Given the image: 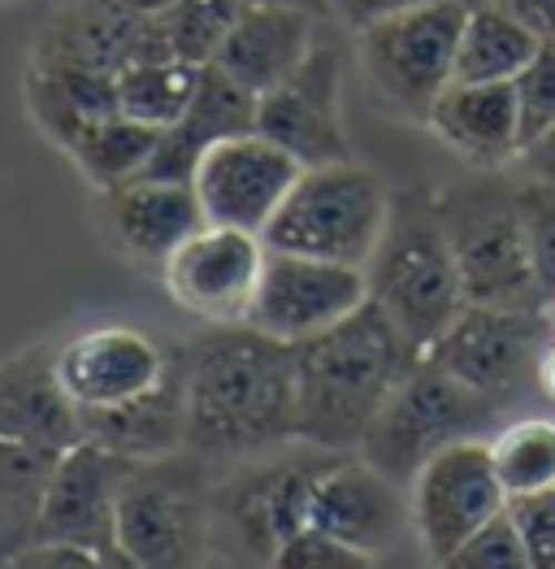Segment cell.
I'll return each instance as SVG.
<instances>
[{"instance_id":"6da1fadb","label":"cell","mask_w":555,"mask_h":569,"mask_svg":"<svg viewBox=\"0 0 555 569\" xmlns=\"http://www.w3.org/2000/svg\"><path fill=\"white\" fill-rule=\"evenodd\" d=\"M300 443L295 343L256 327H209L186 343V448L248 461Z\"/></svg>"},{"instance_id":"7a4b0ae2","label":"cell","mask_w":555,"mask_h":569,"mask_svg":"<svg viewBox=\"0 0 555 569\" xmlns=\"http://www.w3.org/2000/svg\"><path fill=\"white\" fill-rule=\"evenodd\" d=\"M416 361L421 352L373 300L347 322L295 343L300 443L322 452H356Z\"/></svg>"},{"instance_id":"3957f363","label":"cell","mask_w":555,"mask_h":569,"mask_svg":"<svg viewBox=\"0 0 555 569\" xmlns=\"http://www.w3.org/2000/svg\"><path fill=\"white\" fill-rule=\"evenodd\" d=\"M365 274H370V300L404 331V339L421 357L443 339V331L468 305L456 252L447 243L430 191L395 196L386 236L365 266Z\"/></svg>"},{"instance_id":"277c9868","label":"cell","mask_w":555,"mask_h":569,"mask_svg":"<svg viewBox=\"0 0 555 569\" xmlns=\"http://www.w3.org/2000/svg\"><path fill=\"white\" fill-rule=\"evenodd\" d=\"M447 243L461 266L468 305L495 309H547L534 243L521 209V183L482 170L464 183L434 191Z\"/></svg>"},{"instance_id":"5b68a950","label":"cell","mask_w":555,"mask_h":569,"mask_svg":"<svg viewBox=\"0 0 555 569\" xmlns=\"http://www.w3.org/2000/svg\"><path fill=\"white\" fill-rule=\"evenodd\" d=\"M213 461L174 452L135 461L118 491L113 548L139 569H209L213 557Z\"/></svg>"},{"instance_id":"8992f818","label":"cell","mask_w":555,"mask_h":569,"mask_svg":"<svg viewBox=\"0 0 555 569\" xmlns=\"http://www.w3.org/2000/svg\"><path fill=\"white\" fill-rule=\"evenodd\" d=\"M322 457V448L286 443L213 478V557L231 569L274 566L278 548L309 526V487Z\"/></svg>"},{"instance_id":"52a82bcc","label":"cell","mask_w":555,"mask_h":569,"mask_svg":"<svg viewBox=\"0 0 555 569\" xmlns=\"http://www.w3.org/2000/svg\"><path fill=\"white\" fill-rule=\"evenodd\" d=\"M391 204L395 191L382 183V174L352 157L309 166L274 213L265 243L278 252L322 257L365 270L386 236Z\"/></svg>"},{"instance_id":"ba28073f","label":"cell","mask_w":555,"mask_h":569,"mask_svg":"<svg viewBox=\"0 0 555 569\" xmlns=\"http://www.w3.org/2000/svg\"><path fill=\"white\" fill-rule=\"evenodd\" d=\"M504 422H508L504 409H495L491 400H482L477 391H468L447 370L421 357L413 375L386 400V409L377 413L356 452L391 482L413 487V478L430 457L464 439H491Z\"/></svg>"},{"instance_id":"9c48e42d","label":"cell","mask_w":555,"mask_h":569,"mask_svg":"<svg viewBox=\"0 0 555 569\" xmlns=\"http://www.w3.org/2000/svg\"><path fill=\"white\" fill-rule=\"evenodd\" d=\"M468 18L464 0H425L356 36V57L377 104L425 122L434 100L456 83V52Z\"/></svg>"},{"instance_id":"30bf717a","label":"cell","mask_w":555,"mask_h":569,"mask_svg":"<svg viewBox=\"0 0 555 569\" xmlns=\"http://www.w3.org/2000/svg\"><path fill=\"white\" fill-rule=\"evenodd\" d=\"M552 339L555 327L547 309L464 305V313L425 352V361H434L512 418L529 405V396H543L538 361Z\"/></svg>"},{"instance_id":"8fae6325","label":"cell","mask_w":555,"mask_h":569,"mask_svg":"<svg viewBox=\"0 0 555 569\" xmlns=\"http://www.w3.org/2000/svg\"><path fill=\"white\" fill-rule=\"evenodd\" d=\"M408 505H413L416 539L434 566L495 518H504L508 491L495 470L491 439H464L430 457L408 487Z\"/></svg>"},{"instance_id":"7c38bea8","label":"cell","mask_w":555,"mask_h":569,"mask_svg":"<svg viewBox=\"0 0 555 569\" xmlns=\"http://www.w3.org/2000/svg\"><path fill=\"white\" fill-rule=\"evenodd\" d=\"M265 261V236L204 222L161 266V287L183 313L204 327H243L256 305Z\"/></svg>"},{"instance_id":"4fadbf2b","label":"cell","mask_w":555,"mask_h":569,"mask_svg":"<svg viewBox=\"0 0 555 569\" xmlns=\"http://www.w3.org/2000/svg\"><path fill=\"white\" fill-rule=\"evenodd\" d=\"M179 361L183 348H170L152 331L127 322L92 327L57 343V379L83 418L143 400L174 375Z\"/></svg>"},{"instance_id":"5bb4252c","label":"cell","mask_w":555,"mask_h":569,"mask_svg":"<svg viewBox=\"0 0 555 569\" xmlns=\"http://www.w3.org/2000/svg\"><path fill=\"white\" fill-rule=\"evenodd\" d=\"M361 305H370V274L361 266L270 248L248 327L274 335L282 343H309L347 322Z\"/></svg>"},{"instance_id":"9a60e30c","label":"cell","mask_w":555,"mask_h":569,"mask_svg":"<svg viewBox=\"0 0 555 569\" xmlns=\"http://www.w3.org/2000/svg\"><path fill=\"white\" fill-rule=\"evenodd\" d=\"M300 174L304 166L286 148L265 140L261 131H239L200 157L191 188L213 227H239V231L265 236Z\"/></svg>"},{"instance_id":"2e32d148","label":"cell","mask_w":555,"mask_h":569,"mask_svg":"<svg viewBox=\"0 0 555 569\" xmlns=\"http://www.w3.org/2000/svg\"><path fill=\"white\" fill-rule=\"evenodd\" d=\"M252 131L286 148L304 170L352 157V140L343 127V52L334 40L322 36L309 61L282 88L256 96Z\"/></svg>"},{"instance_id":"e0dca14e","label":"cell","mask_w":555,"mask_h":569,"mask_svg":"<svg viewBox=\"0 0 555 569\" xmlns=\"http://www.w3.org/2000/svg\"><path fill=\"white\" fill-rule=\"evenodd\" d=\"M404 522H413V505H404L400 482L373 470L361 452H325L309 487L313 530L382 557L400 539Z\"/></svg>"},{"instance_id":"ac0fdd59","label":"cell","mask_w":555,"mask_h":569,"mask_svg":"<svg viewBox=\"0 0 555 569\" xmlns=\"http://www.w3.org/2000/svg\"><path fill=\"white\" fill-rule=\"evenodd\" d=\"M135 461L100 448L92 439H79L70 452L57 457V470L48 478L44 513H40V543H70V548H113V513L118 491Z\"/></svg>"},{"instance_id":"d6986e66","label":"cell","mask_w":555,"mask_h":569,"mask_svg":"<svg viewBox=\"0 0 555 569\" xmlns=\"http://www.w3.org/2000/svg\"><path fill=\"white\" fill-rule=\"evenodd\" d=\"M157 52H170L157 18L118 9L109 0H74L40 27L31 61H65L100 74H122L131 61L157 57Z\"/></svg>"},{"instance_id":"ffe728a7","label":"cell","mask_w":555,"mask_h":569,"mask_svg":"<svg viewBox=\"0 0 555 569\" xmlns=\"http://www.w3.org/2000/svg\"><path fill=\"white\" fill-rule=\"evenodd\" d=\"M100 209H104V236L113 239V248L157 270L174 257L179 243H186L209 222L191 183L148 179V174L113 191H100Z\"/></svg>"},{"instance_id":"44dd1931","label":"cell","mask_w":555,"mask_h":569,"mask_svg":"<svg viewBox=\"0 0 555 569\" xmlns=\"http://www.w3.org/2000/svg\"><path fill=\"white\" fill-rule=\"evenodd\" d=\"M322 13L300 4H243L213 66L252 96L274 92L309 61L322 40Z\"/></svg>"},{"instance_id":"7402d4cb","label":"cell","mask_w":555,"mask_h":569,"mask_svg":"<svg viewBox=\"0 0 555 569\" xmlns=\"http://www.w3.org/2000/svg\"><path fill=\"white\" fill-rule=\"evenodd\" d=\"M0 439L70 452L83 439V413L57 379V343H31L0 361Z\"/></svg>"},{"instance_id":"603a6c76","label":"cell","mask_w":555,"mask_h":569,"mask_svg":"<svg viewBox=\"0 0 555 569\" xmlns=\"http://www.w3.org/2000/svg\"><path fill=\"white\" fill-rule=\"evenodd\" d=\"M425 127L477 170L516 166L525 152L512 83H461L456 79L434 100Z\"/></svg>"},{"instance_id":"cb8c5ba5","label":"cell","mask_w":555,"mask_h":569,"mask_svg":"<svg viewBox=\"0 0 555 569\" xmlns=\"http://www.w3.org/2000/svg\"><path fill=\"white\" fill-rule=\"evenodd\" d=\"M252 122H256V96L239 88L218 66H204L195 100L186 104V113L170 131H161L157 152H152L143 174L148 179H170V183H191L200 157L226 136L252 131Z\"/></svg>"},{"instance_id":"d4e9b609","label":"cell","mask_w":555,"mask_h":569,"mask_svg":"<svg viewBox=\"0 0 555 569\" xmlns=\"http://www.w3.org/2000/svg\"><path fill=\"white\" fill-rule=\"evenodd\" d=\"M27 113L48 143L70 152L95 122L118 113V74H100L65 61L27 66Z\"/></svg>"},{"instance_id":"484cf974","label":"cell","mask_w":555,"mask_h":569,"mask_svg":"<svg viewBox=\"0 0 555 569\" xmlns=\"http://www.w3.org/2000/svg\"><path fill=\"white\" fill-rule=\"evenodd\" d=\"M83 439L127 457V461H157L186 448V348L174 375L148 391L143 400H131L109 413L83 418Z\"/></svg>"},{"instance_id":"4316f807","label":"cell","mask_w":555,"mask_h":569,"mask_svg":"<svg viewBox=\"0 0 555 569\" xmlns=\"http://www.w3.org/2000/svg\"><path fill=\"white\" fill-rule=\"evenodd\" d=\"M57 457L61 452L0 439V566H13L36 548Z\"/></svg>"},{"instance_id":"83f0119b","label":"cell","mask_w":555,"mask_h":569,"mask_svg":"<svg viewBox=\"0 0 555 569\" xmlns=\"http://www.w3.org/2000/svg\"><path fill=\"white\" fill-rule=\"evenodd\" d=\"M543 48V36L529 31L521 18L495 4H468L456 52V79L461 83H512L529 57Z\"/></svg>"},{"instance_id":"f1b7e54d","label":"cell","mask_w":555,"mask_h":569,"mask_svg":"<svg viewBox=\"0 0 555 569\" xmlns=\"http://www.w3.org/2000/svg\"><path fill=\"white\" fill-rule=\"evenodd\" d=\"M200 70L204 66H191L174 52H157V57L131 61L118 74V113L131 118V122L152 127V131H170L186 113V104L195 100Z\"/></svg>"},{"instance_id":"f546056e","label":"cell","mask_w":555,"mask_h":569,"mask_svg":"<svg viewBox=\"0 0 555 569\" xmlns=\"http://www.w3.org/2000/svg\"><path fill=\"white\" fill-rule=\"evenodd\" d=\"M157 140H161V131H152V127H143V122H131V118L113 113V118L95 122L92 131L74 143L65 157L79 166V174H83L95 191H113L148 170V161H152V152H157Z\"/></svg>"},{"instance_id":"4dcf8cb0","label":"cell","mask_w":555,"mask_h":569,"mask_svg":"<svg viewBox=\"0 0 555 569\" xmlns=\"http://www.w3.org/2000/svg\"><path fill=\"white\" fill-rule=\"evenodd\" d=\"M491 457L500 482L512 496L555 487V418L547 413H516L491 435Z\"/></svg>"},{"instance_id":"1f68e13d","label":"cell","mask_w":555,"mask_h":569,"mask_svg":"<svg viewBox=\"0 0 555 569\" xmlns=\"http://www.w3.org/2000/svg\"><path fill=\"white\" fill-rule=\"evenodd\" d=\"M243 4L248 0H174L165 13H157L161 40L174 57H183L191 66H213Z\"/></svg>"},{"instance_id":"d6a6232c","label":"cell","mask_w":555,"mask_h":569,"mask_svg":"<svg viewBox=\"0 0 555 569\" xmlns=\"http://www.w3.org/2000/svg\"><path fill=\"white\" fill-rule=\"evenodd\" d=\"M512 92H516V113H521V140L529 148L555 127V40H543V48L529 57V66L512 79Z\"/></svg>"},{"instance_id":"836d02e7","label":"cell","mask_w":555,"mask_h":569,"mask_svg":"<svg viewBox=\"0 0 555 569\" xmlns=\"http://www.w3.org/2000/svg\"><path fill=\"white\" fill-rule=\"evenodd\" d=\"M270 569H377V557L365 548H352L325 530L304 526L300 535H291L282 548H278L274 566Z\"/></svg>"},{"instance_id":"e575fe53","label":"cell","mask_w":555,"mask_h":569,"mask_svg":"<svg viewBox=\"0 0 555 569\" xmlns=\"http://www.w3.org/2000/svg\"><path fill=\"white\" fill-rule=\"evenodd\" d=\"M508 522L521 535V548L534 569H555V487L512 496Z\"/></svg>"},{"instance_id":"d590c367","label":"cell","mask_w":555,"mask_h":569,"mask_svg":"<svg viewBox=\"0 0 555 569\" xmlns=\"http://www.w3.org/2000/svg\"><path fill=\"white\" fill-rule=\"evenodd\" d=\"M434 569H534L525 548H521V535L512 530L508 513L495 518L486 530H477L468 543H461L452 557H443Z\"/></svg>"},{"instance_id":"8d00e7d4","label":"cell","mask_w":555,"mask_h":569,"mask_svg":"<svg viewBox=\"0 0 555 569\" xmlns=\"http://www.w3.org/2000/svg\"><path fill=\"white\" fill-rule=\"evenodd\" d=\"M521 209H525V227L534 243V261H538V279L547 291V305L555 300V188L538 179H521Z\"/></svg>"},{"instance_id":"74e56055","label":"cell","mask_w":555,"mask_h":569,"mask_svg":"<svg viewBox=\"0 0 555 569\" xmlns=\"http://www.w3.org/2000/svg\"><path fill=\"white\" fill-rule=\"evenodd\" d=\"M416 4H425V0H325V13H330V22H339L343 31L361 36V31H370V27L386 22V18L408 13Z\"/></svg>"},{"instance_id":"f35d334b","label":"cell","mask_w":555,"mask_h":569,"mask_svg":"<svg viewBox=\"0 0 555 569\" xmlns=\"http://www.w3.org/2000/svg\"><path fill=\"white\" fill-rule=\"evenodd\" d=\"M13 569H104V557L92 548H70V543H40L27 557H18Z\"/></svg>"},{"instance_id":"ab89813d","label":"cell","mask_w":555,"mask_h":569,"mask_svg":"<svg viewBox=\"0 0 555 569\" xmlns=\"http://www.w3.org/2000/svg\"><path fill=\"white\" fill-rule=\"evenodd\" d=\"M521 170H525V179H538V183H547L555 188V127L543 136V140H534L525 152H521V161H516Z\"/></svg>"},{"instance_id":"60d3db41","label":"cell","mask_w":555,"mask_h":569,"mask_svg":"<svg viewBox=\"0 0 555 569\" xmlns=\"http://www.w3.org/2000/svg\"><path fill=\"white\" fill-rule=\"evenodd\" d=\"M512 18H521L543 40H555V0H500Z\"/></svg>"},{"instance_id":"b9f144b4","label":"cell","mask_w":555,"mask_h":569,"mask_svg":"<svg viewBox=\"0 0 555 569\" xmlns=\"http://www.w3.org/2000/svg\"><path fill=\"white\" fill-rule=\"evenodd\" d=\"M538 387H543L547 400H555V339L547 343V352H543V361H538Z\"/></svg>"},{"instance_id":"7bdbcfd3","label":"cell","mask_w":555,"mask_h":569,"mask_svg":"<svg viewBox=\"0 0 555 569\" xmlns=\"http://www.w3.org/2000/svg\"><path fill=\"white\" fill-rule=\"evenodd\" d=\"M109 4H118V9H131V13H148V18H157V13H165L174 0H109Z\"/></svg>"},{"instance_id":"ee69618b","label":"cell","mask_w":555,"mask_h":569,"mask_svg":"<svg viewBox=\"0 0 555 569\" xmlns=\"http://www.w3.org/2000/svg\"><path fill=\"white\" fill-rule=\"evenodd\" d=\"M248 4H300V9H313V13L330 18V13H325V0H248Z\"/></svg>"},{"instance_id":"f6af8a7d","label":"cell","mask_w":555,"mask_h":569,"mask_svg":"<svg viewBox=\"0 0 555 569\" xmlns=\"http://www.w3.org/2000/svg\"><path fill=\"white\" fill-rule=\"evenodd\" d=\"M100 557H104V569H139L135 561H127V557H122L118 548H104Z\"/></svg>"},{"instance_id":"bcb514c9","label":"cell","mask_w":555,"mask_h":569,"mask_svg":"<svg viewBox=\"0 0 555 569\" xmlns=\"http://www.w3.org/2000/svg\"><path fill=\"white\" fill-rule=\"evenodd\" d=\"M464 4H495V0H464Z\"/></svg>"},{"instance_id":"7dc6e473","label":"cell","mask_w":555,"mask_h":569,"mask_svg":"<svg viewBox=\"0 0 555 569\" xmlns=\"http://www.w3.org/2000/svg\"><path fill=\"white\" fill-rule=\"evenodd\" d=\"M547 313H552V327H555V300H552V305H547Z\"/></svg>"},{"instance_id":"c3c4849f","label":"cell","mask_w":555,"mask_h":569,"mask_svg":"<svg viewBox=\"0 0 555 569\" xmlns=\"http://www.w3.org/2000/svg\"><path fill=\"white\" fill-rule=\"evenodd\" d=\"M0 569H13V566H0Z\"/></svg>"},{"instance_id":"681fc988","label":"cell","mask_w":555,"mask_h":569,"mask_svg":"<svg viewBox=\"0 0 555 569\" xmlns=\"http://www.w3.org/2000/svg\"><path fill=\"white\" fill-rule=\"evenodd\" d=\"M0 4H9V0H0Z\"/></svg>"}]
</instances>
